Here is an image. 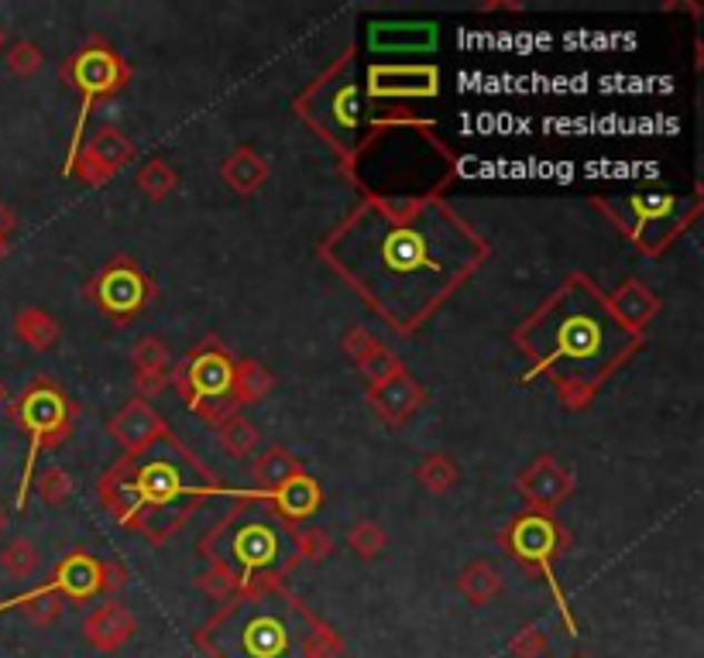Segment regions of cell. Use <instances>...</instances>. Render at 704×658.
Returning a JSON list of instances; mask_svg holds the SVG:
<instances>
[{
	"label": "cell",
	"mask_w": 704,
	"mask_h": 658,
	"mask_svg": "<svg viewBox=\"0 0 704 658\" xmlns=\"http://www.w3.org/2000/svg\"><path fill=\"white\" fill-rule=\"evenodd\" d=\"M217 493L234 490H227L172 432L125 452L97 480V501L117 518V525L141 531L148 542L172 539Z\"/></svg>",
	"instance_id": "3957f363"
},
{
	"label": "cell",
	"mask_w": 704,
	"mask_h": 658,
	"mask_svg": "<svg viewBox=\"0 0 704 658\" xmlns=\"http://www.w3.org/2000/svg\"><path fill=\"white\" fill-rule=\"evenodd\" d=\"M42 587L59 594L62 600L66 597L90 600V597L103 594V559H93L90 552H72L56 566L52 580L42 584Z\"/></svg>",
	"instance_id": "e0dca14e"
},
{
	"label": "cell",
	"mask_w": 704,
	"mask_h": 658,
	"mask_svg": "<svg viewBox=\"0 0 704 658\" xmlns=\"http://www.w3.org/2000/svg\"><path fill=\"white\" fill-rule=\"evenodd\" d=\"M135 158V144L128 141V134H121L113 128V123H107V128H100L83 148L80 154L72 158V164L66 169V176L72 179H80L83 186H103L110 182L117 172L125 169V164Z\"/></svg>",
	"instance_id": "9a60e30c"
},
{
	"label": "cell",
	"mask_w": 704,
	"mask_h": 658,
	"mask_svg": "<svg viewBox=\"0 0 704 658\" xmlns=\"http://www.w3.org/2000/svg\"><path fill=\"white\" fill-rule=\"evenodd\" d=\"M388 542V535L375 525V521H358L355 528L347 531V546L355 549L361 559H375Z\"/></svg>",
	"instance_id": "8d00e7d4"
},
{
	"label": "cell",
	"mask_w": 704,
	"mask_h": 658,
	"mask_svg": "<svg viewBox=\"0 0 704 658\" xmlns=\"http://www.w3.org/2000/svg\"><path fill=\"white\" fill-rule=\"evenodd\" d=\"M18 230V213L11 210L8 202H0V240H8Z\"/></svg>",
	"instance_id": "f6af8a7d"
},
{
	"label": "cell",
	"mask_w": 704,
	"mask_h": 658,
	"mask_svg": "<svg viewBox=\"0 0 704 658\" xmlns=\"http://www.w3.org/2000/svg\"><path fill=\"white\" fill-rule=\"evenodd\" d=\"M358 370L368 378V388H371V385H385V381H393V378L406 375V363H403L393 350H388V347H378Z\"/></svg>",
	"instance_id": "d590c367"
},
{
	"label": "cell",
	"mask_w": 704,
	"mask_h": 658,
	"mask_svg": "<svg viewBox=\"0 0 704 658\" xmlns=\"http://www.w3.org/2000/svg\"><path fill=\"white\" fill-rule=\"evenodd\" d=\"M179 186V176L172 172V164L162 161V158H151L145 169L138 172V189L151 199V202H162L176 192Z\"/></svg>",
	"instance_id": "f546056e"
},
{
	"label": "cell",
	"mask_w": 704,
	"mask_h": 658,
	"mask_svg": "<svg viewBox=\"0 0 704 658\" xmlns=\"http://www.w3.org/2000/svg\"><path fill=\"white\" fill-rule=\"evenodd\" d=\"M14 333H18V340H21L24 347H31L34 353H46V350H52V347L59 343L62 329H59V322H56L46 309L28 306V309H21V312L14 316Z\"/></svg>",
	"instance_id": "4316f807"
},
{
	"label": "cell",
	"mask_w": 704,
	"mask_h": 658,
	"mask_svg": "<svg viewBox=\"0 0 704 658\" xmlns=\"http://www.w3.org/2000/svg\"><path fill=\"white\" fill-rule=\"evenodd\" d=\"M8 419L28 432V452H24V467H21V483H18V511L28 505V490H31V477L38 467V452L42 449H59L76 422V405L66 398V391L49 381V378H34L18 398L8 401Z\"/></svg>",
	"instance_id": "9c48e42d"
},
{
	"label": "cell",
	"mask_w": 704,
	"mask_h": 658,
	"mask_svg": "<svg viewBox=\"0 0 704 658\" xmlns=\"http://www.w3.org/2000/svg\"><path fill=\"white\" fill-rule=\"evenodd\" d=\"M292 542H296V556L299 562L309 559V562H320L334 552V539L330 531L320 528V525H296L292 528Z\"/></svg>",
	"instance_id": "1f68e13d"
},
{
	"label": "cell",
	"mask_w": 704,
	"mask_h": 658,
	"mask_svg": "<svg viewBox=\"0 0 704 658\" xmlns=\"http://www.w3.org/2000/svg\"><path fill=\"white\" fill-rule=\"evenodd\" d=\"M8 258V240H0V261Z\"/></svg>",
	"instance_id": "c3c4849f"
},
{
	"label": "cell",
	"mask_w": 704,
	"mask_h": 658,
	"mask_svg": "<svg viewBox=\"0 0 704 658\" xmlns=\"http://www.w3.org/2000/svg\"><path fill=\"white\" fill-rule=\"evenodd\" d=\"M224 182L234 189V192H241V196H251L265 186L268 179V161L251 151V148H238L227 161H224V169H220Z\"/></svg>",
	"instance_id": "d4e9b609"
},
{
	"label": "cell",
	"mask_w": 704,
	"mask_h": 658,
	"mask_svg": "<svg viewBox=\"0 0 704 658\" xmlns=\"http://www.w3.org/2000/svg\"><path fill=\"white\" fill-rule=\"evenodd\" d=\"M296 473H303V467H299V460L292 457L286 446H268L265 452H258V457L251 460V480H255V490L258 493L279 490Z\"/></svg>",
	"instance_id": "cb8c5ba5"
},
{
	"label": "cell",
	"mask_w": 704,
	"mask_h": 658,
	"mask_svg": "<svg viewBox=\"0 0 704 658\" xmlns=\"http://www.w3.org/2000/svg\"><path fill=\"white\" fill-rule=\"evenodd\" d=\"M347 176L375 202H423L457 176L454 151L437 138L434 120L371 128L347 154Z\"/></svg>",
	"instance_id": "277c9868"
},
{
	"label": "cell",
	"mask_w": 704,
	"mask_h": 658,
	"mask_svg": "<svg viewBox=\"0 0 704 658\" xmlns=\"http://www.w3.org/2000/svg\"><path fill=\"white\" fill-rule=\"evenodd\" d=\"M371 52H434L437 49V24L434 21H378L368 28Z\"/></svg>",
	"instance_id": "ffe728a7"
},
{
	"label": "cell",
	"mask_w": 704,
	"mask_h": 658,
	"mask_svg": "<svg viewBox=\"0 0 704 658\" xmlns=\"http://www.w3.org/2000/svg\"><path fill=\"white\" fill-rule=\"evenodd\" d=\"M516 347L533 360L523 381L546 375L557 398L581 411L598 388L629 360L643 337L622 326L608 296L588 275H567L554 296H546L533 316L513 333Z\"/></svg>",
	"instance_id": "7a4b0ae2"
},
{
	"label": "cell",
	"mask_w": 704,
	"mask_h": 658,
	"mask_svg": "<svg viewBox=\"0 0 704 658\" xmlns=\"http://www.w3.org/2000/svg\"><path fill=\"white\" fill-rule=\"evenodd\" d=\"M498 542H502V549L508 556L519 559L523 566H529L533 572L543 576L546 587H551V594H554V600H557L561 617L567 621V635H577V621L571 614L567 594H564V587L557 580V569H554V559L561 552H567V546H571L567 528L554 515H546V511H523L519 518H513L502 528Z\"/></svg>",
	"instance_id": "8fae6325"
},
{
	"label": "cell",
	"mask_w": 704,
	"mask_h": 658,
	"mask_svg": "<svg viewBox=\"0 0 704 658\" xmlns=\"http://www.w3.org/2000/svg\"><path fill=\"white\" fill-rule=\"evenodd\" d=\"M4 528H8V511L0 508V535H4Z\"/></svg>",
	"instance_id": "bcb514c9"
},
{
	"label": "cell",
	"mask_w": 704,
	"mask_h": 658,
	"mask_svg": "<svg viewBox=\"0 0 704 658\" xmlns=\"http://www.w3.org/2000/svg\"><path fill=\"white\" fill-rule=\"evenodd\" d=\"M488 255V240L444 199H365L320 243V258L403 337L416 333Z\"/></svg>",
	"instance_id": "6da1fadb"
},
{
	"label": "cell",
	"mask_w": 704,
	"mask_h": 658,
	"mask_svg": "<svg viewBox=\"0 0 704 658\" xmlns=\"http://www.w3.org/2000/svg\"><path fill=\"white\" fill-rule=\"evenodd\" d=\"M0 401H4V388H0Z\"/></svg>",
	"instance_id": "681fc988"
},
{
	"label": "cell",
	"mask_w": 704,
	"mask_h": 658,
	"mask_svg": "<svg viewBox=\"0 0 704 658\" xmlns=\"http://www.w3.org/2000/svg\"><path fill=\"white\" fill-rule=\"evenodd\" d=\"M31 487L38 490V498H42V505H49V508H59L62 501H69V493L76 490L72 477L62 467H46L42 473H34Z\"/></svg>",
	"instance_id": "d6a6232c"
},
{
	"label": "cell",
	"mask_w": 704,
	"mask_h": 658,
	"mask_svg": "<svg viewBox=\"0 0 704 658\" xmlns=\"http://www.w3.org/2000/svg\"><path fill=\"white\" fill-rule=\"evenodd\" d=\"M292 528L265 493L245 490L200 542V552L224 566L241 590H271L286 587V576L299 566Z\"/></svg>",
	"instance_id": "5b68a950"
},
{
	"label": "cell",
	"mask_w": 704,
	"mask_h": 658,
	"mask_svg": "<svg viewBox=\"0 0 704 658\" xmlns=\"http://www.w3.org/2000/svg\"><path fill=\"white\" fill-rule=\"evenodd\" d=\"M135 385H138L141 401L159 398L169 388V370H135Z\"/></svg>",
	"instance_id": "7bdbcfd3"
},
{
	"label": "cell",
	"mask_w": 704,
	"mask_h": 658,
	"mask_svg": "<svg viewBox=\"0 0 704 658\" xmlns=\"http://www.w3.org/2000/svg\"><path fill=\"white\" fill-rule=\"evenodd\" d=\"M365 398H368V405L375 408V416L385 426H403L413 411L426 401L423 388L409 375H399V378L385 381V385H371Z\"/></svg>",
	"instance_id": "44dd1931"
},
{
	"label": "cell",
	"mask_w": 704,
	"mask_h": 658,
	"mask_svg": "<svg viewBox=\"0 0 704 658\" xmlns=\"http://www.w3.org/2000/svg\"><path fill=\"white\" fill-rule=\"evenodd\" d=\"M234 363H238V357L217 337H207L182 360H172L169 385L192 416L207 426H217L230 411H238V405H234Z\"/></svg>",
	"instance_id": "ba28073f"
},
{
	"label": "cell",
	"mask_w": 704,
	"mask_h": 658,
	"mask_svg": "<svg viewBox=\"0 0 704 658\" xmlns=\"http://www.w3.org/2000/svg\"><path fill=\"white\" fill-rule=\"evenodd\" d=\"M197 587L210 597V600H217V604H227L234 594H241V587H238V580H234V576L224 569V566H207L204 572H200V580H197Z\"/></svg>",
	"instance_id": "f35d334b"
},
{
	"label": "cell",
	"mask_w": 704,
	"mask_h": 658,
	"mask_svg": "<svg viewBox=\"0 0 704 658\" xmlns=\"http://www.w3.org/2000/svg\"><path fill=\"white\" fill-rule=\"evenodd\" d=\"M128 584V572H125V566L121 562H103V594H117Z\"/></svg>",
	"instance_id": "ee69618b"
},
{
	"label": "cell",
	"mask_w": 704,
	"mask_h": 658,
	"mask_svg": "<svg viewBox=\"0 0 704 658\" xmlns=\"http://www.w3.org/2000/svg\"><path fill=\"white\" fill-rule=\"evenodd\" d=\"M107 429H110V436L117 439V446H121L125 452H135V449H141V446H148V442H155L159 436L169 432L166 419L141 398L128 401L121 411H117Z\"/></svg>",
	"instance_id": "d6986e66"
},
{
	"label": "cell",
	"mask_w": 704,
	"mask_h": 658,
	"mask_svg": "<svg viewBox=\"0 0 704 658\" xmlns=\"http://www.w3.org/2000/svg\"><path fill=\"white\" fill-rule=\"evenodd\" d=\"M598 210L608 213L618 233L633 240L643 255L660 258L691 227L697 206L684 213L674 192H629L618 199H598Z\"/></svg>",
	"instance_id": "30bf717a"
},
{
	"label": "cell",
	"mask_w": 704,
	"mask_h": 658,
	"mask_svg": "<svg viewBox=\"0 0 704 658\" xmlns=\"http://www.w3.org/2000/svg\"><path fill=\"white\" fill-rule=\"evenodd\" d=\"M138 621H135V614L128 610V604H121L117 597L103 600L97 610L87 614V621H83V638L97 648V651H117V648H125L135 635Z\"/></svg>",
	"instance_id": "ac0fdd59"
},
{
	"label": "cell",
	"mask_w": 704,
	"mask_h": 658,
	"mask_svg": "<svg viewBox=\"0 0 704 658\" xmlns=\"http://www.w3.org/2000/svg\"><path fill=\"white\" fill-rule=\"evenodd\" d=\"M508 651H513L516 658H543L546 651H551V641H546V635L536 625H526V628L516 631L513 641H508Z\"/></svg>",
	"instance_id": "60d3db41"
},
{
	"label": "cell",
	"mask_w": 704,
	"mask_h": 658,
	"mask_svg": "<svg viewBox=\"0 0 704 658\" xmlns=\"http://www.w3.org/2000/svg\"><path fill=\"white\" fill-rule=\"evenodd\" d=\"M344 655V641L340 635L324 625L320 617H313V625L306 631V658H340Z\"/></svg>",
	"instance_id": "e575fe53"
},
{
	"label": "cell",
	"mask_w": 704,
	"mask_h": 658,
	"mask_svg": "<svg viewBox=\"0 0 704 658\" xmlns=\"http://www.w3.org/2000/svg\"><path fill=\"white\" fill-rule=\"evenodd\" d=\"M87 299L117 326H125L145 312L155 299V281L141 271V265L128 255L110 258L87 285Z\"/></svg>",
	"instance_id": "4fadbf2b"
},
{
	"label": "cell",
	"mask_w": 704,
	"mask_h": 658,
	"mask_svg": "<svg viewBox=\"0 0 704 658\" xmlns=\"http://www.w3.org/2000/svg\"><path fill=\"white\" fill-rule=\"evenodd\" d=\"M271 391V370H265V363L245 357L234 363V405H258L265 395Z\"/></svg>",
	"instance_id": "f1b7e54d"
},
{
	"label": "cell",
	"mask_w": 704,
	"mask_h": 658,
	"mask_svg": "<svg viewBox=\"0 0 704 658\" xmlns=\"http://www.w3.org/2000/svg\"><path fill=\"white\" fill-rule=\"evenodd\" d=\"M62 79L66 87L80 93V117H76L72 128V141H69V154H66V169L72 164V158L83 148V134H87V120L97 100L113 97L117 90L131 79V66L117 56L103 38H90L87 46L76 52L72 59L62 62Z\"/></svg>",
	"instance_id": "7c38bea8"
},
{
	"label": "cell",
	"mask_w": 704,
	"mask_h": 658,
	"mask_svg": "<svg viewBox=\"0 0 704 658\" xmlns=\"http://www.w3.org/2000/svg\"><path fill=\"white\" fill-rule=\"evenodd\" d=\"M440 93V69L423 62L403 66H371L368 69V100L378 107H413Z\"/></svg>",
	"instance_id": "5bb4252c"
},
{
	"label": "cell",
	"mask_w": 704,
	"mask_h": 658,
	"mask_svg": "<svg viewBox=\"0 0 704 658\" xmlns=\"http://www.w3.org/2000/svg\"><path fill=\"white\" fill-rule=\"evenodd\" d=\"M214 429H217V442L224 446V452H227V457H234V460H248L251 452L258 449V442H261L258 429L241 416V411H230V416L220 419Z\"/></svg>",
	"instance_id": "83f0119b"
},
{
	"label": "cell",
	"mask_w": 704,
	"mask_h": 658,
	"mask_svg": "<svg viewBox=\"0 0 704 658\" xmlns=\"http://www.w3.org/2000/svg\"><path fill=\"white\" fill-rule=\"evenodd\" d=\"M296 113L344 158L365 141V103L350 76V52L296 97Z\"/></svg>",
	"instance_id": "52a82bcc"
},
{
	"label": "cell",
	"mask_w": 704,
	"mask_h": 658,
	"mask_svg": "<svg viewBox=\"0 0 704 658\" xmlns=\"http://www.w3.org/2000/svg\"><path fill=\"white\" fill-rule=\"evenodd\" d=\"M577 480L574 473L557 463L554 457H536L519 477H516V490L526 498L529 511H546L551 515L557 505H564L574 493Z\"/></svg>",
	"instance_id": "2e32d148"
},
{
	"label": "cell",
	"mask_w": 704,
	"mask_h": 658,
	"mask_svg": "<svg viewBox=\"0 0 704 658\" xmlns=\"http://www.w3.org/2000/svg\"><path fill=\"white\" fill-rule=\"evenodd\" d=\"M0 566H4L8 576H14V580H28V576L38 569V549L31 539H11L4 546V552H0Z\"/></svg>",
	"instance_id": "836d02e7"
},
{
	"label": "cell",
	"mask_w": 704,
	"mask_h": 658,
	"mask_svg": "<svg viewBox=\"0 0 704 658\" xmlns=\"http://www.w3.org/2000/svg\"><path fill=\"white\" fill-rule=\"evenodd\" d=\"M131 363L135 370H169L172 367V353L162 340L155 337H141L131 350Z\"/></svg>",
	"instance_id": "74e56055"
},
{
	"label": "cell",
	"mask_w": 704,
	"mask_h": 658,
	"mask_svg": "<svg viewBox=\"0 0 704 658\" xmlns=\"http://www.w3.org/2000/svg\"><path fill=\"white\" fill-rule=\"evenodd\" d=\"M313 614L286 590L234 594L200 631V645L217 658H306Z\"/></svg>",
	"instance_id": "8992f818"
},
{
	"label": "cell",
	"mask_w": 704,
	"mask_h": 658,
	"mask_svg": "<svg viewBox=\"0 0 704 658\" xmlns=\"http://www.w3.org/2000/svg\"><path fill=\"white\" fill-rule=\"evenodd\" d=\"M42 62H46V56L34 41H18V46H11V52H8V69L21 79H31L38 69H42Z\"/></svg>",
	"instance_id": "ab89813d"
},
{
	"label": "cell",
	"mask_w": 704,
	"mask_h": 658,
	"mask_svg": "<svg viewBox=\"0 0 704 658\" xmlns=\"http://www.w3.org/2000/svg\"><path fill=\"white\" fill-rule=\"evenodd\" d=\"M608 306H612V312L618 316V322L622 326H629L633 333H639L643 337V329L656 319V312H660V299H656V292H650V288L643 285V281H636V278H625L615 292L608 296Z\"/></svg>",
	"instance_id": "7402d4cb"
},
{
	"label": "cell",
	"mask_w": 704,
	"mask_h": 658,
	"mask_svg": "<svg viewBox=\"0 0 704 658\" xmlns=\"http://www.w3.org/2000/svg\"><path fill=\"white\" fill-rule=\"evenodd\" d=\"M378 347H381V343L368 333L365 326H350V329H347V337H344V353L350 357V363H355V367H361Z\"/></svg>",
	"instance_id": "b9f144b4"
},
{
	"label": "cell",
	"mask_w": 704,
	"mask_h": 658,
	"mask_svg": "<svg viewBox=\"0 0 704 658\" xmlns=\"http://www.w3.org/2000/svg\"><path fill=\"white\" fill-rule=\"evenodd\" d=\"M416 477H419V483H423L429 493H447V490L460 480L457 463L447 457V452H434V457H426V460L419 463Z\"/></svg>",
	"instance_id": "4dcf8cb0"
},
{
	"label": "cell",
	"mask_w": 704,
	"mask_h": 658,
	"mask_svg": "<svg viewBox=\"0 0 704 658\" xmlns=\"http://www.w3.org/2000/svg\"><path fill=\"white\" fill-rule=\"evenodd\" d=\"M457 590L464 594L467 604H475V607H485L492 604L498 594H502V572L495 569V562L488 559H475V562H467L457 576Z\"/></svg>",
	"instance_id": "484cf974"
},
{
	"label": "cell",
	"mask_w": 704,
	"mask_h": 658,
	"mask_svg": "<svg viewBox=\"0 0 704 658\" xmlns=\"http://www.w3.org/2000/svg\"><path fill=\"white\" fill-rule=\"evenodd\" d=\"M265 498L271 501V508H276L289 525H299V521H306V518H313V515L320 511L324 490H320V483L313 480L309 473H296L289 483H282L279 490L265 493Z\"/></svg>",
	"instance_id": "603a6c76"
},
{
	"label": "cell",
	"mask_w": 704,
	"mask_h": 658,
	"mask_svg": "<svg viewBox=\"0 0 704 658\" xmlns=\"http://www.w3.org/2000/svg\"><path fill=\"white\" fill-rule=\"evenodd\" d=\"M4 46H8V34H4V24H0V52H4Z\"/></svg>",
	"instance_id": "7dc6e473"
}]
</instances>
